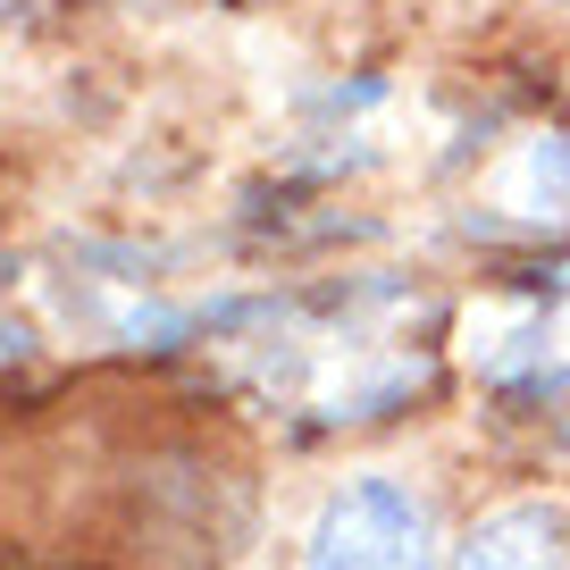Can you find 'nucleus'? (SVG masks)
<instances>
[{
    "label": "nucleus",
    "mask_w": 570,
    "mask_h": 570,
    "mask_svg": "<svg viewBox=\"0 0 570 570\" xmlns=\"http://www.w3.org/2000/svg\"><path fill=\"white\" fill-rule=\"evenodd\" d=\"M303 570H428V512L394 479H361L320 512Z\"/></svg>",
    "instance_id": "obj_1"
},
{
    "label": "nucleus",
    "mask_w": 570,
    "mask_h": 570,
    "mask_svg": "<svg viewBox=\"0 0 570 570\" xmlns=\"http://www.w3.org/2000/svg\"><path fill=\"white\" fill-rule=\"evenodd\" d=\"M462 570H570V537L553 512H503L462 546Z\"/></svg>",
    "instance_id": "obj_2"
}]
</instances>
